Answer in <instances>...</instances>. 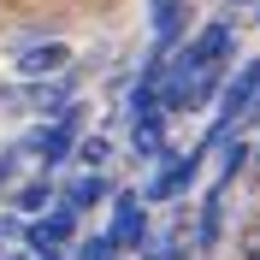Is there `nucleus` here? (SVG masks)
<instances>
[{"label":"nucleus","mask_w":260,"mask_h":260,"mask_svg":"<svg viewBox=\"0 0 260 260\" xmlns=\"http://www.w3.org/2000/svg\"><path fill=\"white\" fill-rule=\"evenodd\" d=\"M107 243H113V254L148 243V201H142L136 189H118V195H113V225H107Z\"/></svg>","instance_id":"obj_1"},{"label":"nucleus","mask_w":260,"mask_h":260,"mask_svg":"<svg viewBox=\"0 0 260 260\" xmlns=\"http://www.w3.org/2000/svg\"><path fill=\"white\" fill-rule=\"evenodd\" d=\"M71 148H77V107H65L59 118H48V124H36L24 136V154H36L42 166H59Z\"/></svg>","instance_id":"obj_2"},{"label":"nucleus","mask_w":260,"mask_h":260,"mask_svg":"<svg viewBox=\"0 0 260 260\" xmlns=\"http://www.w3.org/2000/svg\"><path fill=\"white\" fill-rule=\"evenodd\" d=\"M201 154H207L201 142H195L189 154H166V160H160V172H154V183L142 189V201H178V195L195 183V172H201Z\"/></svg>","instance_id":"obj_3"},{"label":"nucleus","mask_w":260,"mask_h":260,"mask_svg":"<svg viewBox=\"0 0 260 260\" xmlns=\"http://www.w3.org/2000/svg\"><path fill=\"white\" fill-rule=\"evenodd\" d=\"M71 237H77V213L71 207H48L42 213V219H30V231H24V243H30V254H59L65 243H71Z\"/></svg>","instance_id":"obj_4"},{"label":"nucleus","mask_w":260,"mask_h":260,"mask_svg":"<svg viewBox=\"0 0 260 260\" xmlns=\"http://www.w3.org/2000/svg\"><path fill=\"white\" fill-rule=\"evenodd\" d=\"M18 77L24 83H42V77H59L65 65H71V48L65 42H30V48H18Z\"/></svg>","instance_id":"obj_5"},{"label":"nucleus","mask_w":260,"mask_h":260,"mask_svg":"<svg viewBox=\"0 0 260 260\" xmlns=\"http://www.w3.org/2000/svg\"><path fill=\"white\" fill-rule=\"evenodd\" d=\"M148 18H154V53L172 59V48H178L183 30H189V6H183V0H148Z\"/></svg>","instance_id":"obj_6"},{"label":"nucleus","mask_w":260,"mask_h":260,"mask_svg":"<svg viewBox=\"0 0 260 260\" xmlns=\"http://www.w3.org/2000/svg\"><path fill=\"white\" fill-rule=\"evenodd\" d=\"M231 48H237V36H231V24H201V30L189 36V59L201 65V71H225Z\"/></svg>","instance_id":"obj_7"},{"label":"nucleus","mask_w":260,"mask_h":260,"mask_svg":"<svg viewBox=\"0 0 260 260\" xmlns=\"http://www.w3.org/2000/svg\"><path fill=\"white\" fill-rule=\"evenodd\" d=\"M130 154L136 160H166V113H136L130 118Z\"/></svg>","instance_id":"obj_8"},{"label":"nucleus","mask_w":260,"mask_h":260,"mask_svg":"<svg viewBox=\"0 0 260 260\" xmlns=\"http://www.w3.org/2000/svg\"><path fill=\"white\" fill-rule=\"evenodd\" d=\"M219 231H225V189H207L201 219H195V243H201V248H219Z\"/></svg>","instance_id":"obj_9"},{"label":"nucleus","mask_w":260,"mask_h":260,"mask_svg":"<svg viewBox=\"0 0 260 260\" xmlns=\"http://www.w3.org/2000/svg\"><path fill=\"white\" fill-rule=\"evenodd\" d=\"M71 95H77V77H65V71H59L53 83L36 89V113H42V118H59L65 107H71Z\"/></svg>","instance_id":"obj_10"},{"label":"nucleus","mask_w":260,"mask_h":260,"mask_svg":"<svg viewBox=\"0 0 260 260\" xmlns=\"http://www.w3.org/2000/svg\"><path fill=\"white\" fill-rule=\"evenodd\" d=\"M107 195H113V183L101 178V172H89V178H77V183H65V201H59V207L83 213V207H95V201H107Z\"/></svg>","instance_id":"obj_11"},{"label":"nucleus","mask_w":260,"mask_h":260,"mask_svg":"<svg viewBox=\"0 0 260 260\" xmlns=\"http://www.w3.org/2000/svg\"><path fill=\"white\" fill-rule=\"evenodd\" d=\"M248 160H254V154H248V142H243V136H225V160H219V183H213V189L237 183V172H243Z\"/></svg>","instance_id":"obj_12"},{"label":"nucleus","mask_w":260,"mask_h":260,"mask_svg":"<svg viewBox=\"0 0 260 260\" xmlns=\"http://www.w3.org/2000/svg\"><path fill=\"white\" fill-rule=\"evenodd\" d=\"M48 201H53V183H48V178H30L24 189H18V213H30V219H42Z\"/></svg>","instance_id":"obj_13"},{"label":"nucleus","mask_w":260,"mask_h":260,"mask_svg":"<svg viewBox=\"0 0 260 260\" xmlns=\"http://www.w3.org/2000/svg\"><path fill=\"white\" fill-rule=\"evenodd\" d=\"M77 160L89 166V172H101V166H107V136H83V142H77Z\"/></svg>","instance_id":"obj_14"},{"label":"nucleus","mask_w":260,"mask_h":260,"mask_svg":"<svg viewBox=\"0 0 260 260\" xmlns=\"http://www.w3.org/2000/svg\"><path fill=\"white\" fill-rule=\"evenodd\" d=\"M77 260H113V243L107 237H89V243H77Z\"/></svg>","instance_id":"obj_15"},{"label":"nucleus","mask_w":260,"mask_h":260,"mask_svg":"<svg viewBox=\"0 0 260 260\" xmlns=\"http://www.w3.org/2000/svg\"><path fill=\"white\" fill-rule=\"evenodd\" d=\"M243 260H260V225L243 231Z\"/></svg>","instance_id":"obj_16"},{"label":"nucleus","mask_w":260,"mask_h":260,"mask_svg":"<svg viewBox=\"0 0 260 260\" xmlns=\"http://www.w3.org/2000/svg\"><path fill=\"white\" fill-rule=\"evenodd\" d=\"M12 231H18V225H12V219H0V243H6V237H12Z\"/></svg>","instance_id":"obj_17"},{"label":"nucleus","mask_w":260,"mask_h":260,"mask_svg":"<svg viewBox=\"0 0 260 260\" xmlns=\"http://www.w3.org/2000/svg\"><path fill=\"white\" fill-rule=\"evenodd\" d=\"M160 260H189V254H183V248H166V254H160Z\"/></svg>","instance_id":"obj_18"},{"label":"nucleus","mask_w":260,"mask_h":260,"mask_svg":"<svg viewBox=\"0 0 260 260\" xmlns=\"http://www.w3.org/2000/svg\"><path fill=\"white\" fill-rule=\"evenodd\" d=\"M36 260H59V254H53V248H48V254H36Z\"/></svg>","instance_id":"obj_19"},{"label":"nucleus","mask_w":260,"mask_h":260,"mask_svg":"<svg viewBox=\"0 0 260 260\" xmlns=\"http://www.w3.org/2000/svg\"><path fill=\"white\" fill-rule=\"evenodd\" d=\"M225 6H248V0H225Z\"/></svg>","instance_id":"obj_20"},{"label":"nucleus","mask_w":260,"mask_h":260,"mask_svg":"<svg viewBox=\"0 0 260 260\" xmlns=\"http://www.w3.org/2000/svg\"><path fill=\"white\" fill-rule=\"evenodd\" d=\"M248 154H254V160H260V142H254V148H248Z\"/></svg>","instance_id":"obj_21"}]
</instances>
